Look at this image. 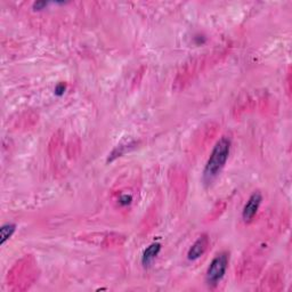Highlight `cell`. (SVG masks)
I'll return each instance as SVG.
<instances>
[{
    "label": "cell",
    "mask_w": 292,
    "mask_h": 292,
    "mask_svg": "<svg viewBox=\"0 0 292 292\" xmlns=\"http://www.w3.org/2000/svg\"><path fill=\"white\" fill-rule=\"evenodd\" d=\"M231 152V139L227 137H221L216 143L214 150H212L210 158L208 159L203 170V181L205 184H210L217 177L224 165L226 164Z\"/></svg>",
    "instance_id": "obj_1"
},
{
    "label": "cell",
    "mask_w": 292,
    "mask_h": 292,
    "mask_svg": "<svg viewBox=\"0 0 292 292\" xmlns=\"http://www.w3.org/2000/svg\"><path fill=\"white\" fill-rule=\"evenodd\" d=\"M228 266V254L220 252L212 259L209 265L205 280L209 285H216L224 277Z\"/></svg>",
    "instance_id": "obj_2"
},
{
    "label": "cell",
    "mask_w": 292,
    "mask_h": 292,
    "mask_svg": "<svg viewBox=\"0 0 292 292\" xmlns=\"http://www.w3.org/2000/svg\"><path fill=\"white\" fill-rule=\"evenodd\" d=\"M261 201H263V197H261L260 192H254L251 194V197L249 198L248 202L244 205L243 211H242V218H243L245 223L252 221V219L255 218L258 209L260 207Z\"/></svg>",
    "instance_id": "obj_3"
},
{
    "label": "cell",
    "mask_w": 292,
    "mask_h": 292,
    "mask_svg": "<svg viewBox=\"0 0 292 292\" xmlns=\"http://www.w3.org/2000/svg\"><path fill=\"white\" fill-rule=\"evenodd\" d=\"M209 244V238L207 235H201L197 241L194 242L193 245L190 248V250L187 252V258L190 260H197L198 258H200L202 255L204 254L207 250V247Z\"/></svg>",
    "instance_id": "obj_4"
},
{
    "label": "cell",
    "mask_w": 292,
    "mask_h": 292,
    "mask_svg": "<svg viewBox=\"0 0 292 292\" xmlns=\"http://www.w3.org/2000/svg\"><path fill=\"white\" fill-rule=\"evenodd\" d=\"M160 251H161V244L158 243V242H154V243L148 245V247L145 249L144 254H143L142 264L144 265L145 267L150 266V265L153 263L155 258H157V256L159 255V252Z\"/></svg>",
    "instance_id": "obj_5"
},
{
    "label": "cell",
    "mask_w": 292,
    "mask_h": 292,
    "mask_svg": "<svg viewBox=\"0 0 292 292\" xmlns=\"http://www.w3.org/2000/svg\"><path fill=\"white\" fill-rule=\"evenodd\" d=\"M16 225L13 223H6L0 227V244L4 245L6 241L9 240L13 237V234L15 233Z\"/></svg>",
    "instance_id": "obj_6"
},
{
    "label": "cell",
    "mask_w": 292,
    "mask_h": 292,
    "mask_svg": "<svg viewBox=\"0 0 292 292\" xmlns=\"http://www.w3.org/2000/svg\"><path fill=\"white\" fill-rule=\"evenodd\" d=\"M65 91V85L64 84H59L57 85V87L55 88V94L56 95H63Z\"/></svg>",
    "instance_id": "obj_7"
},
{
    "label": "cell",
    "mask_w": 292,
    "mask_h": 292,
    "mask_svg": "<svg viewBox=\"0 0 292 292\" xmlns=\"http://www.w3.org/2000/svg\"><path fill=\"white\" fill-rule=\"evenodd\" d=\"M47 5H48V2L39 1V2H35V4H33V7L36 8V9H42L44 7H46Z\"/></svg>",
    "instance_id": "obj_8"
},
{
    "label": "cell",
    "mask_w": 292,
    "mask_h": 292,
    "mask_svg": "<svg viewBox=\"0 0 292 292\" xmlns=\"http://www.w3.org/2000/svg\"><path fill=\"white\" fill-rule=\"evenodd\" d=\"M130 200H131V198L129 197V195H122L120 199V202L122 204H128V203H130Z\"/></svg>",
    "instance_id": "obj_9"
}]
</instances>
